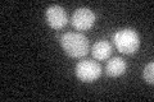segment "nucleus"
I'll return each mask as SVG.
<instances>
[{
    "mask_svg": "<svg viewBox=\"0 0 154 102\" xmlns=\"http://www.w3.org/2000/svg\"><path fill=\"white\" fill-rule=\"evenodd\" d=\"M45 19L53 30H62L68 23V14L60 5H50L45 12Z\"/></svg>",
    "mask_w": 154,
    "mask_h": 102,
    "instance_id": "5",
    "label": "nucleus"
},
{
    "mask_svg": "<svg viewBox=\"0 0 154 102\" xmlns=\"http://www.w3.org/2000/svg\"><path fill=\"white\" fill-rule=\"evenodd\" d=\"M126 69H127V64L122 57H112V59L108 60V64L105 66L107 75L113 77V78L123 75Z\"/></svg>",
    "mask_w": 154,
    "mask_h": 102,
    "instance_id": "6",
    "label": "nucleus"
},
{
    "mask_svg": "<svg viewBox=\"0 0 154 102\" xmlns=\"http://www.w3.org/2000/svg\"><path fill=\"white\" fill-rule=\"evenodd\" d=\"M113 42L117 50L122 54L132 55L140 47V37L132 28H122L114 33Z\"/></svg>",
    "mask_w": 154,
    "mask_h": 102,
    "instance_id": "2",
    "label": "nucleus"
},
{
    "mask_svg": "<svg viewBox=\"0 0 154 102\" xmlns=\"http://www.w3.org/2000/svg\"><path fill=\"white\" fill-rule=\"evenodd\" d=\"M71 23L77 31H88L95 23V14L89 8H79L72 14Z\"/></svg>",
    "mask_w": 154,
    "mask_h": 102,
    "instance_id": "4",
    "label": "nucleus"
},
{
    "mask_svg": "<svg viewBox=\"0 0 154 102\" xmlns=\"http://www.w3.org/2000/svg\"><path fill=\"white\" fill-rule=\"evenodd\" d=\"M143 78H144V80H145L148 84L153 86V83H154V63L153 61L148 63V64L145 65V68H144Z\"/></svg>",
    "mask_w": 154,
    "mask_h": 102,
    "instance_id": "8",
    "label": "nucleus"
},
{
    "mask_svg": "<svg viewBox=\"0 0 154 102\" xmlns=\"http://www.w3.org/2000/svg\"><path fill=\"white\" fill-rule=\"evenodd\" d=\"M75 73L77 79L81 80L82 83H93V82L98 80L102 75V66L98 61L85 59L77 63Z\"/></svg>",
    "mask_w": 154,
    "mask_h": 102,
    "instance_id": "3",
    "label": "nucleus"
},
{
    "mask_svg": "<svg viewBox=\"0 0 154 102\" xmlns=\"http://www.w3.org/2000/svg\"><path fill=\"white\" fill-rule=\"evenodd\" d=\"M91 54H93L94 59L96 60H107L108 57L112 55V46L108 41H98L95 42L93 47H91Z\"/></svg>",
    "mask_w": 154,
    "mask_h": 102,
    "instance_id": "7",
    "label": "nucleus"
},
{
    "mask_svg": "<svg viewBox=\"0 0 154 102\" xmlns=\"http://www.w3.org/2000/svg\"><path fill=\"white\" fill-rule=\"evenodd\" d=\"M60 46L67 55L75 59L86 56L90 50L88 37L77 32H67L62 35Z\"/></svg>",
    "mask_w": 154,
    "mask_h": 102,
    "instance_id": "1",
    "label": "nucleus"
}]
</instances>
